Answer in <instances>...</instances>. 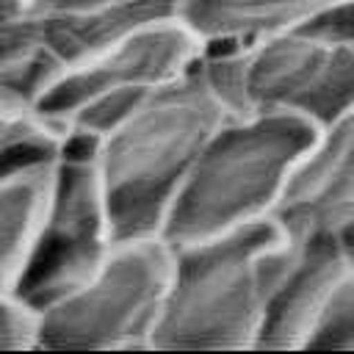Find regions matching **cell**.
Masks as SVG:
<instances>
[{
  "mask_svg": "<svg viewBox=\"0 0 354 354\" xmlns=\"http://www.w3.org/2000/svg\"><path fill=\"white\" fill-rule=\"evenodd\" d=\"M199 66L230 113H279L321 127L354 111V39L321 25L202 50Z\"/></svg>",
  "mask_w": 354,
  "mask_h": 354,
  "instance_id": "4",
  "label": "cell"
},
{
  "mask_svg": "<svg viewBox=\"0 0 354 354\" xmlns=\"http://www.w3.org/2000/svg\"><path fill=\"white\" fill-rule=\"evenodd\" d=\"M304 351H354V238Z\"/></svg>",
  "mask_w": 354,
  "mask_h": 354,
  "instance_id": "14",
  "label": "cell"
},
{
  "mask_svg": "<svg viewBox=\"0 0 354 354\" xmlns=\"http://www.w3.org/2000/svg\"><path fill=\"white\" fill-rule=\"evenodd\" d=\"M348 246L351 238L343 235H288V252L268 290L254 340L257 351H304Z\"/></svg>",
  "mask_w": 354,
  "mask_h": 354,
  "instance_id": "10",
  "label": "cell"
},
{
  "mask_svg": "<svg viewBox=\"0 0 354 354\" xmlns=\"http://www.w3.org/2000/svg\"><path fill=\"white\" fill-rule=\"evenodd\" d=\"M199 55V41L163 8L61 66L36 105L69 136L94 138L152 88L191 69Z\"/></svg>",
  "mask_w": 354,
  "mask_h": 354,
  "instance_id": "5",
  "label": "cell"
},
{
  "mask_svg": "<svg viewBox=\"0 0 354 354\" xmlns=\"http://www.w3.org/2000/svg\"><path fill=\"white\" fill-rule=\"evenodd\" d=\"M33 343L36 313L14 290H0V351H30Z\"/></svg>",
  "mask_w": 354,
  "mask_h": 354,
  "instance_id": "15",
  "label": "cell"
},
{
  "mask_svg": "<svg viewBox=\"0 0 354 354\" xmlns=\"http://www.w3.org/2000/svg\"><path fill=\"white\" fill-rule=\"evenodd\" d=\"M315 127L279 113H227L199 147L158 235L169 246L274 218Z\"/></svg>",
  "mask_w": 354,
  "mask_h": 354,
  "instance_id": "3",
  "label": "cell"
},
{
  "mask_svg": "<svg viewBox=\"0 0 354 354\" xmlns=\"http://www.w3.org/2000/svg\"><path fill=\"white\" fill-rule=\"evenodd\" d=\"M171 6L72 14L36 8L28 0H0V88L39 100L53 75L86 55L130 22Z\"/></svg>",
  "mask_w": 354,
  "mask_h": 354,
  "instance_id": "8",
  "label": "cell"
},
{
  "mask_svg": "<svg viewBox=\"0 0 354 354\" xmlns=\"http://www.w3.org/2000/svg\"><path fill=\"white\" fill-rule=\"evenodd\" d=\"M47 166L0 177V290H11L28 252L47 185Z\"/></svg>",
  "mask_w": 354,
  "mask_h": 354,
  "instance_id": "13",
  "label": "cell"
},
{
  "mask_svg": "<svg viewBox=\"0 0 354 354\" xmlns=\"http://www.w3.org/2000/svg\"><path fill=\"white\" fill-rule=\"evenodd\" d=\"M69 133L28 97L0 88V177L50 163Z\"/></svg>",
  "mask_w": 354,
  "mask_h": 354,
  "instance_id": "12",
  "label": "cell"
},
{
  "mask_svg": "<svg viewBox=\"0 0 354 354\" xmlns=\"http://www.w3.org/2000/svg\"><path fill=\"white\" fill-rule=\"evenodd\" d=\"M348 0H171V14L202 50L315 25Z\"/></svg>",
  "mask_w": 354,
  "mask_h": 354,
  "instance_id": "11",
  "label": "cell"
},
{
  "mask_svg": "<svg viewBox=\"0 0 354 354\" xmlns=\"http://www.w3.org/2000/svg\"><path fill=\"white\" fill-rule=\"evenodd\" d=\"M274 218L290 238H354V111L315 127Z\"/></svg>",
  "mask_w": 354,
  "mask_h": 354,
  "instance_id": "9",
  "label": "cell"
},
{
  "mask_svg": "<svg viewBox=\"0 0 354 354\" xmlns=\"http://www.w3.org/2000/svg\"><path fill=\"white\" fill-rule=\"evenodd\" d=\"M116 243L91 138L69 136L47 166L39 218L11 290L36 313L83 282Z\"/></svg>",
  "mask_w": 354,
  "mask_h": 354,
  "instance_id": "7",
  "label": "cell"
},
{
  "mask_svg": "<svg viewBox=\"0 0 354 354\" xmlns=\"http://www.w3.org/2000/svg\"><path fill=\"white\" fill-rule=\"evenodd\" d=\"M285 252L288 235L277 218L171 246L149 351L254 348Z\"/></svg>",
  "mask_w": 354,
  "mask_h": 354,
  "instance_id": "2",
  "label": "cell"
},
{
  "mask_svg": "<svg viewBox=\"0 0 354 354\" xmlns=\"http://www.w3.org/2000/svg\"><path fill=\"white\" fill-rule=\"evenodd\" d=\"M36 8L47 11H72V14H105V11H133L152 6H171V0H28Z\"/></svg>",
  "mask_w": 354,
  "mask_h": 354,
  "instance_id": "16",
  "label": "cell"
},
{
  "mask_svg": "<svg viewBox=\"0 0 354 354\" xmlns=\"http://www.w3.org/2000/svg\"><path fill=\"white\" fill-rule=\"evenodd\" d=\"M169 268L160 235L119 238L83 282L36 310L33 351H149Z\"/></svg>",
  "mask_w": 354,
  "mask_h": 354,
  "instance_id": "6",
  "label": "cell"
},
{
  "mask_svg": "<svg viewBox=\"0 0 354 354\" xmlns=\"http://www.w3.org/2000/svg\"><path fill=\"white\" fill-rule=\"evenodd\" d=\"M227 113L196 61L91 138L116 241L158 235L188 166Z\"/></svg>",
  "mask_w": 354,
  "mask_h": 354,
  "instance_id": "1",
  "label": "cell"
}]
</instances>
